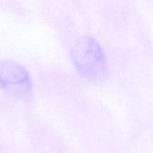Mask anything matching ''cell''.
<instances>
[{
  "label": "cell",
  "mask_w": 153,
  "mask_h": 153,
  "mask_svg": "<svg viewBox=\"0 0 153 153\" xmlns=\"http://www.w3.org/2000/svg\"><path fill=\"white\" fill-rule=\"evenodd\" d=\"M72 53L77 70L86 78L97 80L106 74V56L101 46L95 39L89 36L79 39Z\"/></svg>",
  "instance_id": "obj_1"
},
{
  "label": "cell",
  "mask_w": 153,
  "mask_h": 153,
  "mask_svg": "<svg viewBox=\"0 0 153 153\" xmlns=\"http://www.w3.org/2000/svg\"><path fill=\"white\" fill-rule=\"evenodd\" d=\"M0 86L14 96L26 95L31 88L30 78L27 71L13 61L0 62Z\"/></svg>",
  "instance_id": "obj_2"
}]
</instances>
